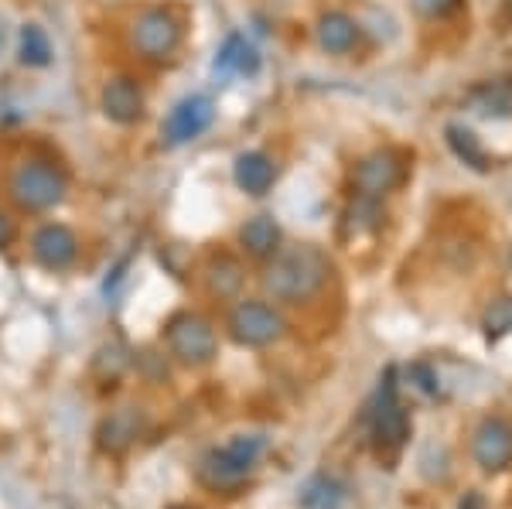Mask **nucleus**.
<instances>
[{"label":"nucleus","instance_id":"27","mask_svg":"<svg viewBox=\"0 0 512 509\" xmlns=\"http://www.w3.org/2000/svg\"><path fill=\"white\" fill-rule=\"evenodd\" d=\"M410 380H417V387L424 390V393H437V383H434L431 369H427L424 363H414V366H410Z\"/></svg>","mask_w":512,"mask_h":509},{"label":"nucleus","instance_id":"17","mask_svg":"<svg viewBox=\"0 0 512 509\" xmlns=\"http://www.w3.org/2000/svg\"><path fill=\"white\" fill-rule=\"evenodd\" d=\"M140 434H144V414H140V407H120L110 417H103V424L96 431V445L106 455H123Z\"/></svg>","mask_w":512,"mask_h":509},{"label":"nucleus","instance_id":"31","mask_svg":"<svg viewBox=\"0 0 512 509\" xmlns=\"http://www.w3.org/2000/svg\"><path fill=\"white\" fill-rule=\"evenodd\" d=\"M506 14H509V21H512V0H506Z\"/></svg>","mask_w":512,"mask_h":509},{"label":"nucleus","instance_id":"1","mask_svg":"<svg viewBox=\"0 0 512 509\" xmlns=\"http://www.w3.org/2000/svg\"><path fill=\"white\" fill-rule=\"evenodd\" d=\"M332 281V257L318 243H287L263 260L260 291L274 305H308Z\"/></svg>","mask_w":512,"mask_h":509},{"label":"nucleus","instance_id":"12","mask_svg":"<svg viewBox=\"0 0 512 509\" xmlns=\"http://www.w3.org/2000/svg\"><path fill=\"white\" fill-rule=\"evenodd\" d=\"M99 110L110 123L117 127H134V123L144 120L147 100H144V89L134 76H113L103 82L99 89Z\"/></svg>","mask_w":512,"mask_h":509},{"label":"nucleus","instance_id":"30","mask_svg":"<svg viewBox=\"0 0 512 509\" xmlns=\"http://www.w3.org/2000/svg\"><path fill=\"white\" fill-rule=\"evenodd\" d=\"M168 509H198V506H192V503H178V506H168Z\"/></svg>","mask_w":512,"mask_h":509},{"label":"nucleus","instance_id":"14","mask_svg":"<svg viewBox=\"0 0 512 509\" xmlns=\"http://www.w3.org/2000/svg\"><path fill=\"white\" fill-rule=\"evenodd\" d=\"M315 41L325 55L345 59L362 45V24L345 11H325L315 24Z\"/></svg>","mask_w":512,"mask_h":509},{"label":"nucleus","instance_id":"19","mask_svg":"<svg viewBox=\"0 0 512 509\" xmlns=\"http://www.w3.org/2000/svg\"><path fill=\"white\" fill-rule=\"evenodd\" d=\"M345 499H349L345 482L335 479V475H325V472L304 479L301 489H297V506L301 509H342Z\"/></svg>","mask_w":512,"mask_h":509},{"label":"nucleus","instance_id":"25","mask_svg":"<svg viewBox=\"0 0 512 509\" xmlns=\"http://www.w3.org/2000/svg\"><path fill=\"white\" fill-rule=\"evenodd\" d=\"M127 366H130V352L123 349L120 342H110V346H103V349L96 352V359H93V373L99 376V380H117V376Z\"/></svg>","mask_w":512,"mask_h":509},{"label":"nucleus","instance_id":"13","mask_svg":"<svg viewBox=\"0 0 512 509\" xmlns=\"http://www.w3.org/2000/svg\"><path fill=\"white\" fill-rule=\"evenodd\" d=\"M263 69V55L253 45V38H246L243 31L226 35L219 45L216 59H212V76L216 79H256Z\"/></svg>","mask_w":512,"mask_h":509},{"label":"nucleus","instance_id":"22","mask_svg":"<svg viewBox=\"0 0 512 509\" xmlns=\"http://www.w3.org/2000/svg\"><path fill=\"white\" fill-rule=\"evenodd\" d=\"M468 106L485 120H509L512 117V82L509 79H495L482 82L468 93Z\"/></svg>","mask_w":512,"mask_h":509},{"label":"nucleus","instance_id":"9","mask_svg":"<svg viewBox=\"0 0 512 509\" xmlns=\"http://www.w3.org/2000/svg\"><path fill=\"white\" fill-rule=\"evenodd\" d=\"M212 123H216V100H212V96H205V93L181 96L161 123V144L185 147L198 141Z\"/></svg>","mask_w":512,"mask_h":509},{"label":"nucleus","instance_id":"29","mask_svg":"<svg viewBox=\"0 0 512 509\" xmlns=\"http://www.w3.org/2000/svg\"><path fill=\"white\" fill-rule=\"evenodd\" d=\"M11 240H14V223H11V216H4V212H0V250H4Z\"/></svg>","mask_w":512,"mask_h":509},{"label":"nucleus","instance_id":"20","mask_svg":"<svg viewBox=\"0 0 512 509\" xmlns=\"http://www.w3.org/2000/svg\"><path fill=\"white\" fill-rule=\"evenodd\" d=\"M379 226H383V202L352 195V202L345 205V212H342L338 233H342V240H359V236L376 233Z\"/></svg>","mask_w":512,"mask_h":509},{"label":"nucleus","instance_id":"8","mask_svg":"<svg viewBox=\"0 0 512 509\" xmlns=\"http://www.w3.org/2000/svg\"><path fill=\"white\" fill-rule=\"evenodd\" d=\"M403 178H407V158L400 151H393V147H379V151H369L366 158L355 161L352 195L383 202L393 188L403 185Z\"/></svg>","mask_w":512,"mask_h":509},{"label":"nucleus","instance_id":"21","mask_svg":"<svg viewBox=\"0 0 512 509\" xmlns=\"http://www.w3.org/2000/svg\"><path fill=\"white\" fill-rule=\"evenodd\" d=\"M444 141H448L451 154L465 164V168L478 171V175H485V171L492 168V158H489V151H485V144L478 141V134L468 130L465 123H448V127H444Z\"/></svg>","mask_w":512,"mask_h":509},{"label":"nucleus","instance_id":"28","mask_svg":"<svg viewBox=\"0 0 512 509\" xmlns=\"http://www.w3.org/2000/svg\"><path fill=\"white\" fill-rule=\"evenodd\" d=\"M127 267H130V257H123L120 264L110 270V277H106V281H103V291H106V294H110L113 287H117V284L123 281V274H127Z\"/></svg>","mask_w":512,"mask_h":509},{"label":"nucleus","instance_id":"16","mask_svg":"<svg viewBox=\"0 0 512 509\" xmlns=\"http://www.w3.org/2000/svg\"><path fill=\"white\" fill-rule=\"evenodd\" d=\"M202 284L212 298L236 301L246 284V267L239 264V257H233V253H226V250L209 253V260H205V267H202Z\"/></svg>","mask_w":512,"mask_h":509},{"label":"nucleus","instance_id":"2","mask_svg":"<svg viewBox=\"0 0 512 509\" xmlns=\"http://www.w3.org/2000/svg\"><path fill=\"white\" fill-rule=\"evenodd\" d=\"M366 431H369V445H373L379 458H396L410 441L414 421H410L407 404L400 400V383H396L393 366L379 376L373 400L366 404Z\"/></svg>","mask_w":512,"mask_h":509},{"label":"nucleus","instance_id":"24","mask_svg":"<svg viewBox=\"0 0 512 509\" xmlns=\"http://www.w3.org/2000/svg\"><path fill=\"white\" fill-rule=\"evenodd\" d=\"M482 332L489 342L506 339L512 332V294H499V298L489 301V308L482 315Z\"/></svg>","mask_w":512,"mask_h":509},{"label":"nucleus","instance_id":"11","mask_svg":"<svg viewBox=\"0 0 512 509\" xmlns=\"http://www.w3.org/2000/svg\"><path fill=\"white\" fill-rule=\"evenodd\" d=\"M31 260L48 274H62L79 260V236L65 223L38 226L31 233Z\"/></svg>","mask_w":512,"mask_h":509},{"label":"nucleus","instance_id":"5","mask_svg":"<svg viewBox=\"0 0 512 509\" xmlns=\"http://www.w3.org/2000/svg\"><path fill=\"white\" fill-rule=\"evenodd\" d=\"M127 41L137 59L168 62V59H175L181 41H185V21H181V14L168 4L140 7L134 18H130Z\"/></svg>","mask_w":512,"mask_h":509},{"label":"nucleus","instance_id":"10","mask_svg":"<svg viewBox=\"0 0 512 509\" xmlns=\"http://www.w3.org/2000/svg\"><path fill=\"white\" fill-rule=\"evenodd\" d=\"M472 458L485 475H502L512 465V424L489 414L472 431Z\"/></svg>","mask_w":512,"mask_h":509},{"label":"nucleus","instance_id":"6","mask_svg":"<svg viewBox=\"0 0 512 509\" xmlns=\"http://www.w3.org/2000/svg\"><path fill=\"white\" fill-rule=\"evenodd\" d=\"M226 335L243 349H270L287 335V315L270 301L236 298L226 315Z\"/></svg>","mask_w":512,"mask_h":509},{"label":"nucleus","instance_id":"18","mask_svg":"<svg viewBox=\"0 0 512 509\" xmlns=\"http://www.w3.org/2000/svg\"><path fill=\"white\" fill-rule=\"evenodd\" d=\"M284 246V233H280V223L270 212H260V216H250L243 226H239V250L250 260H270L274 253Z\"/></svg>","mask_w":512,"mask_h":509},{"label":"nucleus","instance_id":"15","mask_svg":"<svg viewBox=\"0 0 512 509\" xmlns=\"http://www.w3.org/2000/svg\"><path fill=\"white\" fill-rule=\"evenodd\" d=\"M233 182L250 199H263L277 185V164L267 151H243L233 161Z\"/></svg>","mask_w":512,"mask_h":509},{"label":"nucleus","instance_id":"23","mask_svg":"<svg viewBox=\"0 0 512 509\" xmlns=\"http://www.w3.org/2000/svg\"><path fill=\"white\" fill-rule=\"evenodd\" d=\"M55 59L52 41H48L45 28L41 24H24L18 35V62L28 65V69H48Z\"/></svg>","mask_w":512,"mask_h":509},{"label":"nucleus","instance_id":"4","mask_svg":"<svg viewBox=\"0 0 512 509\" xmlns=\"http://www.w3.org/2000/svg\"><path fill=\"white\" fill-rule=\"evenodd\" d=\"M263 451H267L263 434H233L198 458V482L212 492H236L253 475Z\"/></svg>","mask_w":512,"mask_h":509},{"label":"nucleus","instance_id":"26","mask_svg":"<svg viewBox=\"0 0 512 509\" xmlns=\"http://www.w3.org/2000/svg\"><path fill=\"white\" fill-rule=\"evenodd\" d=\"M414 7L424 18H444V14L458 7V0H414Z\"/></svg>","mask_w":512,"mask_h":509},{"label":"nucleus","instance_id":"3","mask_svg":"<svg viewBox=\"0 0 512 509\" xmlns=\"http://www.w3.org/2000/svg\"><path fill=\"white\" fill-rule=\"evenodd\" d=\"M7 202L18 212L28 216H41V212H52L55 205L65 202L69 192V178L55 161L45 158H24L7 171Z\"/></svg>","mask_w":512,"mask_h":509},{"label":"nucleus","instance_id":"7","mask_svg":"<svg viewBox=\"0 0 512 509\" xmlns=\"http://www.w3.org/2000/svg\"><path fill=\"white\" fill-rule=\"evenodd\" d=\"M164 346H168V356L175 363L188 369H202L216 363L219 335L205 315H198V311H178L164 325Z\"/></svg>","mask_w":512,"mask_h":509}]
</instances>
